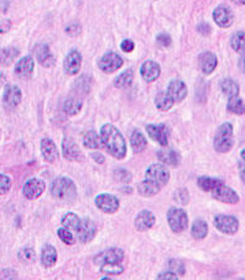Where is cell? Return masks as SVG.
<instances>
[{
  "instance_id": "obj_12",
  "label": "cell",
  "mask_w": 245,
  "mask_h": 280,
  "mask_svg": "<svg viewBox=\"0 0 245 280\" xmlns=\"http://www.w3.org/2000/svg\"><path fill=\"white\" fill-rule=\"evenodd\" d=\"M213 19L214 22L218 25L222 29H227V27L232 26L234 22V14L229 7L221 5L217 6L213 11Z\"/></svg>"
},
{
  "instance_id": "obj_34",
  "label": "cell",
  "mask_w": 245,
  "mask_h": 280,
  "mask_svg": "<svg viewBox=\"0 0 245 280\" xmlns=\"http://www.w3.org/2000/svg\"><path fill=\"white\" fill-rule=\"evenodd\" d=\"M79 224H81V219H79L76 214H73V212H69V214L64 215L63 219H62V225H63V227L71 232H76Z\"/></svg>"
},
{
  "instance_id": "obj_41",
  "label": "cell",
  "mask_w": 245,
  "mask_h": 280,
  "mask_svg": "<svg viewBox=\"0 0 245 280\" xmlns=\"http://www.w3.org/2000/svg\"><path fill=\"white\" fill-rule=\"evenodd\" d=\"M57 234H59V237L61 238V241L64 242L66 244H73L74 243V238H73V234H72V232L68 231V230H66L64 227H62V229H59V231H57Z\"/></svg>"
},
{
  "instance_id": "obj_5",
  "label": "cell",
  "mask_w": 245,
  "mask_h": 280,
  "mask_svg": "<svg viewBox=\"0 0 245 280\" xmlns=\"http://www.w3.org/2000/svg\"><path fill=\"white\" fill-rule=\"evenodd\" d=\"M147 181L154 182L155 184L160 187H164L169 183L170 181V172L164 164H152L149 168L146 169V173H145Z\"/></svg>"
},
{
  "instance_id": "obj_15",
  "label": "cell",
  "mask_w": 245,
  "mask_h": 280,
  "mask_svg": "<svg viewBox=\"0 0 245 280\" xmlns=\"http://www.w3.org/2000/svg\"><path fill=\"white\" fill-rule=\"evenodd\" d=\"M124 259V252L119 248H111L107 251L102 252L94 258L96 264H104V263H121Z\"/></svg>"
},
{
  "instance_id": "obj_32",
  "label": "cell",
  "mask_w": 245,
  "mask_h": 280,
  "mask_svg": "<svg viewBox=\"0 0 245 280\" xmlns=\"http://www.w3.org/2000/svg\"><path fill=\"white\" fill-rule=\"evenodd\" d=\"M132 79H134V72L131 69H126L121 76L117 77L116 81H114V86L119 89H125L131 86Z\"/></svg>"
},
{
  "instance_id": "obj_30",
  "label": "cell",
  "mask_w": 245,
  "mask_h": 280,
  "mask_svg": "<svg viewBox=\"0 0 245 280\" xmlns=\"http://www.w3.org/2000/svg\"><path fill=\"white\" fill-rule=\"evenodd\" d=\"M175 101L172 100V97L167 94V92H161V93L156 94L155 96V105L159 110L161 111H167V110L171 109L174 106Z\"/></svg>"
},
{
  "instance_id": "obj_52",
  "label": "cell",
  "mask_w": 245,
  "mask_h": 280,
  "mask_svg": "<svg viewBox=\"0 0 245 280\" xmlns=\"http://www.w3.org/2000/svg\"><path fill=\"white\" fill-rule=\"evenodd\" d=\"M241 280H243V279H241Z\"/></svg>"
},
{
  "instance_id": "obj_44",
  "label": "cell",
  "mask_w": 245,
  "mask_h": 280,
  "mask_svg": "<svg viewBox=\"0 0 245 280\" xmlns=\"http://www.w3.org/2000/svg\"><path fill=\"white\" fill-rule=\"evenodd\" d=\"M114 177L118 182H122V183H127V182L131 181V174L129 173L125 169H116L114 171Z\"/></svg>"
},
{
  "instance_id": "obj_35",
  "label": "cell",
  "mask_w": 245,
  "mask_h": 280,
  "mask_svg": "<svg viewBox=\"0 0 245 280\" xmlns=\"http://www.w3.org/2000/svg\"><path fill=\"white\" fill-rule=\"evenodd\" d=\"M221 88L222 92L229 97L239 95V86L233 79H224V81H222Z\"/></svg>"
},
{
  "instance_id": "obj_2",
  "label": "cell",
  "mask_w": 245,
  "mask_h": 280,
  "mask_svg": "<svg viewBox=\"0 0 245 280\" xmlns=\"http://www.w3.org/2000/svg\"><path fill=\"white\" fill-rule=\"evenodd\" d=\"M51 194L55 199L61 201H72L77 195V187L73 181L66 177L55 179L51 186Z\"/></svg>"
},
{
  "instance_id": "obj_46",
  "label": "cell",
  "mask_w": 245,
  "mask_h": 280,
  "mask_svg": "<svg viewBox=\"0 0 245 280\" xmlns=\"http://www.w3.org/2000/svg\"><path fill=\"white\" fill-rule=\"evenodd\" d=\"M122 49L124 52H126V53H129V52H132L135 48V44L131 41V40H124V41L122 42L121 45Z\"/></svg>"
},
{
  "instance_id": "obj_23",
  "label": "cell",
  "mask_w": 245,
  "mask_h": 280,
  "mask_svg": "<svg viewBox=\"0 0 245 280\" xmlns=\"http://www.w3.org/2000/svg\"><path fill=\"white\" fill-rule=\"evenodd\" d=\"M40 146H41V153L44 156L45 161L49 162V163H54V162H56L59 159L60 152L52 140L42 139Z\"/></svg>"
},
{
  "instance_id": "obj_4",
  "label": "cell",
  "mask_w": 245,
  "mask_h": 280,
  "mask_svg": "<svg viewBox=\"0 0 245 280\" xmlns=\"http://www.w3.org/2000/svg\"><path fill=\"white\" fill-rule=\"evenodd\" d=\"M169 226L175 233H181L188 227V216L186 212L179 207H172L167 212Z\"/></svg>"
},
{
  "instance_id": "obj_14",
  "label": "cell",
  "mask_w": 245,
  "mask_h": 280,
  "mask_svg": "<svg viewBox=\"0 0 245 280\" xmlns=\"http://www.w3.org/2000/svg\"><path fill=\"white\" fill-rule=\"evenodd\" d=\"M82 66V56L77 49L68 52L63 62V68L68 76H76Z\"/></svg>"
},
{
  "instance_id": "obj_42",
  "label": "cell",
  "mask_w": 245,
  "mask_h": 280,
  "mask_svg": "<svg viewBox=\"0 0 245 280\" xmlns=\"http://www.w3.org/2000/svg\"><path fill=\"white\" fill-rule=\"evenodd\" d=\"M169 268L170 272L175 274H184V266L182 262L176 261V259H171L169 262Z\"/></svg>"
},
{
  "instance_id": "obj_31",
  "label": "cell",
  "mask_w": 245,
  "mask_h": 280,
  "mask_svg": "<svg viewBox=\"0 0 245 280\" xmlns=\"http://www.w3.org/2000/svg\"><path fill=\"white\" fill-rule=\"evenodd\" d=\"M192 236L196 239H203L208 234V225L203 220H196L191 229Z\"/></svg>"
},
{
  "instance_id": "obj_33",
  "label": "cell",
  "mask_w": 245,
  "mask_h": 280,
  "mask_svg": "<svg viewBox=\"0 0 245 280\" xmlns=\"http://www.w3.org/2000/svg\"><path fill=\"white\" fill-rule=\"evenodd\" d=\"M221 184H223V182L219 181V179L211 178V177H201L198 179V187H201L203 191H213L216 187H218Z\"/></svg>"
},
{
  "instance_id": "obj_29",
  "label": "cell",
  "mask_w": 245,
  "mask_h": 280,
  "mask_svg": "<svg viewBox=\"0 0 245 280\" xmlns=\"http://www.w3.org/2000/svg\"><path fill=\"white\" fill-rule=\"evenodd\" d=\"M137 190H139L140 195H142V196L145 197H149V196H154V195H156L157 192H160L161 187L155 184L154 182H150L147 181V179H145L144 182H141V183L139 184Z\"/></svg>"
},
{
  "instance_id": "obj_19",
  "label": "cell",
  "mask_w": 245,
  "mask_h": 280,
  "mask_svg": "<svg viewBox=\"0 0 245 280\" xmlns=\"http://www.w3.org/2000/svg\"><path fill=\"white\" fill-rule=\"evenodd\" d=\"M155 221H156V219H155L154 214H152L151 211H149V210H142V211H140L139 214H137V216L135 217L134 224L137 231L144 232L152 229L155 225Z\"/></svg>"
},
{
  "instance_id": "obj_18",
  "label": "cell",
  "mask_w": 245,
  "mask_h": 280,
  "mask_svg": "<svg viewBox=\"0 0 245 280\" xmlns=\"http://www.w3.org/2000/svg\"><path fill=\"white\" fill-rule=\"evenodd\" d=\"M21 91L16 86H7L4 91L2 101L7 109H15L21 102Z\"/></svg>"
},
{
  "instance_id": "obj_36",
  "label": "cell",
  "mask_w": 245,
  "mask_h": 280,
  "mask_svg": "<svg viewBox=\"0 0 245 280\" xmlns=\"http://www.w3.org/2000/svg\"><path fill=\"white\" fill-rule=\"evenodd\" d=\"M82 109V101L79 99H76V97H71V99H67L66 102H64L63 110L67 115L69 116H73V115H77Z\"/></svg>"
},
{
  "instance_id": "obj_11",
  "label": "cell",
  "mask_w": 245,
  "mask_h": 280,
  "mask_svg": "<svg viewBox=\"0 0 245 280\" xmlns=\"http://www.w3.org/2000/svg\"><path fill=\"white\" fill-rule=\"evenodd\" d=\"M146 132L154 141L161 144L162 147H166L169 144L170 131L166 125H147Z\"/></svg>"
},
{
  "instance_id": "obj_53",
  "label": "cell",
  "mask_w": 245,
  "mask_h": 280,
  "mask_svg": "<svg viewBox=\"0 0 245 280\" xmlns=\"http://www.w3.org/2000/svg\"><path fill=\"white\" fill-rule=\"evenodd\" d=\"M0 63H1V62H0Z\"/></svg>"
},
{
  "instance_id": "obj_27",
  "label": "cell",
  "mask_w": 245,
  "mask_h": 280,
  "mask_svg": "<svg viewBox=\"0 0 245 280\" xmlns=\"http://www.w3.org/2000/svg\"><path fill=\"white\" fill-rule=\"evenodd\" d=\"M130 143H131V148L135 153H141L147 146V141L146 139H145V136L141 134V132L137 131V130H135V131L131 134Z\"/></svg>"
},
{
  "instance_id": "obj_22",
  "label": "cell",
  "mask_w": 245,
  "mask_h": 280,
  "mask_svg": "<svg viewBox=\"0 0 245 280\" xmlns=\"http://www.w3.org/2000/svg\"><path fill=\"white\" fill-rule=\"evenodd\" d=\"M35 62L31 56H25L15 66V74L20 78H30L34 72Z\"/></svg>"
},
{
  "instance_id": "obj_51",
  "label": "cell",
  "mask_w": 245,
  "mask_h": 280,
  "mask_svg": "<svg viewBox=\"0 0 245 280\" xmlns=\"http://www.w3.org/2000/svg\"><path fill=\"white\" fill-rule=\"evenodd\" d=\"M102 280H112V279L111 278H103Z\"/></svg>"
},
{
  "instance_id": "obj_1",
  "label": "cell",
  "mask_w": 245,
  "mask_h": 280,
  "mask_svg": "<svg viewBox=\"0 0 245 280\" xmlns=\"http://www.w3.org/2000/svg\"><path fill=\"white\" fill-rule=\"evenodd\" d=\"M102 144L107 148V151L117 159H122L126 156V143L116 126L111 124H106L101 129Z\"/></svg>"
},
{
  "instance_id": "obj_21",
  "label": "cell",
  "mask_w": 245,
  "mask_h": 280,
  "mask_svg": "<svg viewBox=\"0 0 245 280\" xmlns=\"http://www.w3.org/2000/svg\"><path fill=\"white\" fill-rule=\"evenodd\" d=\"M140 73H141V77L144 78L145 82L151 83V82H155L159 78L160 73H161V68H160V66L156 62L146 61L142 63L141 68H140Z\"/></svg>"
},
{
  "instance_id": "obj_47",
  "label": "cell",
  "mask_w": 245,
  "mask_h": 280,
  "mask_svg": "<svg viewBox=\"0 0 245 280\" xmlns=\"http://www.w3.org/2000/svg\"><path fill=\"white\" fill-rule=\"evenodd\" d=\"M156 280H179V277L172 272H164V273L159 274Z\"/></svg>"
},
{
  "instance_id": "obj_28",
  "label": "cell",
  "mask_w": 245,
  "mask_h": 280,
  "mask_svg": "<svg viewBox=\"0 0 245 280\" xmlns=\"http://www.w3.org/2000/svg\"><path fill=\"white\" fill-rule=\"evenodd\" d=\"M83 144L88 149H98L101 148L102 144L101 136L96 131H87L83 136Z\"/></svg>"
},
{
  "instance_id": "obj_16",
  "label": "cell",
  "mask_w": 245,
  "mask_h": 280,
  "mask_svg": "<svg viewBox=\"0 0 245 280\" xmlns=\"http://www.w3.org/2000/svg\"><path fill=\"white\" fill-rule=\"evenodd\" d=\"M35 57L40 62V64L44 66L45 68H51L56 63V59H55L54 54L51 53L50 47L47 45H37L35 47Z\"/></svg>"
},
{
  "instance_id": "obj_6",
  "label": "cell",
  "mask_w": 245,
  "mask_h": 280,
  "mask_svg": "<svg viewBox=\"0 0 245 280\" xmlns=\"http://www.w3.org/2000/svg\"><path fill=\"white\" fill-rule=\"evenodd\" d=\"M214 226L226 234H236L239 230V220L231 215H217L214 217Z\"/></svg>"
},
{
  "instance_id": "obj_45",
  "label": "cell",
  "mask_w": 245,
  "mask_h": 280,
  "mask_svg": "<svg viewBox=\"0 0 245 280\" xmlns=\"http://www.w3.org/2000/svg\"><path fill=\"white\" fill-rule=\"evenodd\" d=\"M157 42H159L161 46L169 47L170 45H171V37L167 34H160L159 36H157Z\"/></svg>"
},
{
  "instance_id": "obj_13",
  "label": "cell",
  "mask_w": 245,
  "mask_h": 280,
  "mask_svg": "<svg viewBox=\"0 0 245 280\" xmlns=\"http://www.w3.org/2000/svg\"><path fill=\"white\" fill-rule=\"evenodd\" d=\"M45 189H46V186H45V183L41 179L32 178L25 183L24 187H22V192H24V196L26 199L35 200L41 196Z\"/></svg>"
},
{
  "instance_id": "obj_7",
  "label": "cell",
  "mask_w": 245,
  "mask_h": 280,
  "mask_svg": "<svg viewBox=\"0 0 245 280\" xmlns=\"http://www.w3.org/2000/svg\"><path fill=\"white\" fill-rule=\"evenodd\" d=\"M122 63H124V61L119 54H117L116 52H108V53L103 54V57L99 61V68L104 73L111 74L118 71L122 66Z\"/></svg>"
},
{
  "instance_id": "obj_43",
  "label": "cell",
  "mask_w": 245,
  "mask_h": 280,
  "mask_svg": "<svg viewBox=\"0 0 245 280\" xmlns=\"http://www.w3.org/2000/svg\"><path fill=\"white\" fill-rule=\"evenodd\" d=\"M11 187V179L5 174H0V195L6 194Z\"/></svg>"
},
{
  "instance_id": "obj_24",
  "label": "cell",
  "mask_w": 245,
  "mask_h": 280,
  "mask_svg": "<svg viewBox=\"0 0 245 280\" xmlns=\"http://www.w3.org/2000/svg\"><path fill=\"white\" fill-rule=\"evenodd\" d=\"M198 63L201 71L208 76V74L213 73L214 69L217 68L218 59H217L216 54L212 53V52H203V53L198 57Z\"/></svg>"
},
{
  "instance_id": "obj_10",
  "label": "cell",
  "mask_w": 245,
  "mask_h": 280,
  "mask_svg": "<svg viewBox=\"0 0 245 280\" xmlns=\"http://www.w3.org/2000/svg\"><path fill=\"white\" fill-rule=\"evenodd\" d=\"M213 194V197L218 201L224 202V204H238L241 197L239 195L237 194L236 190H233L232 187H227L226 184H221L218 187L212 191Z\"/></svg>"
},
{
  "instance_id": "obj_20",
  "label": "cell",
  "mask_w": 245,
  "mask_h": 280,
  "mask_svg": "<svg viewBox=\"0 0 245 280\" xmlns=\"http://www.w3.org/2000/svg\"><path fill=\"white\" fill-rule=\"evenodd\" d=\"M167 94L172 97L175 102H181L187 96V87L180 79H174L170 82L169 88H167Z\"/></svg>"
},
{
  "instance_id": "obj_37",
  "label": "cell",
  "mask_w": 245,
  "mask_h": 280,
  "mask_svg": "<svg viewBox=\"0 0 245 280\" xmlns=\"http://www.w3.org/2000/svg\"><path fill=\"white\" fill-rule=\"evenodd\" d=\"M228 110L236 115H243L244 114V101L239 95L237 96L229 97L228 101Z\"/></svg>"
},
{
  "instance_id": "obj_26",
  "label": "cell",
  "mask_w": 245,
  "mask_h": 280,
  "mask_svg": "<svg viewBox=\"0 0 245 280\" xmlns=\"http://www.w3.org/2000/svg\"><path fill=\"white\" fill-rule=\"evenodd\" d=\"M57 262V251L51 244H46L41 252V263L46 268H51Z\"/></svg>"
},
{
  "instance_id": "obj_39",
  "label": "cell",
  "mask_w": 245,
  "mask_h": 280,
  "mask_svg": "<svg viewBox=\"0 0 245 280\" xmlns=\"http://www.w3.org/2000/svg\"><path fill=\"white\" fill-rule=\"evenodd\" d=\"M232 48L237 52H243L244 51V31L236 32L232 36L231 40Z\"/></svg>"
},
{
  "instance_id": "obj_17",
  "label": "cell",
  "mask_w": 245,
  "mask_h": 280,
  "mask_svg": "<svg viewBox=\"0 0 245 280\" xmlns=\"http://www.w3.org/2000/svg\"><path fill=\"white\" fill-rule=\"evenodd\" d=\"M62 153L63 157L68 161H81L83 154H82L81 148L78 147V144L71 139H63L62 142Z\"/></svg>"
},
{
  "instance_id": "obj_9",
  "label": "cell",
  "mask_w": 245,
  "mask_h": 280,
  "mask_svg": "<svg viewBox=\"0 0 245 280\" xmlns=\"http://www.w3.org/2000/svg\"><path fill=\"white\" fill-rule=\"evenodd\" d=\"M97 232V227L94 225L93 221H91L89 219L81 220V224H79L78 229L76 230L77 239H78L81 243H88L92 239L94 238Z\"/></svg>"
},
{
  "instance_id": "obj_40",
  "label": "cell",
  "mask_w": 245,
  "mask_h": 280,
  "mask_svg": "<svg viewBox=\"0 0 245 280\" xmlns=\"http://www.w3.org/2000/svg\"><path fill=\"white\" fill-rule=\"evenodd\" d=\"M19 258L21 259L25 263H31L36 259V253H35L34 249L31 248H24L22 251H20Z\"/></svg>"
},
{
  "instance_id": "obj_48",
  "label": "cell",
  "mask_w": 245,
  "mask_h": 280,
  "mask_svg": "<svg viewBox=\"0 0 245 280\" xmlns=\"http://www.w3.org/2000/svg\"><path fill=\"white\" fill-rule=\"evenodd\" d=\"M198 31L203 35H208L211 34V26L207 24H202L198 26Z\"/></svg>"
},
{
  "instance_id": "obj_49",
  "label": "cell",
  "mask_w": 245,
  "mask_h": 280,
  "mask_svg": "<svg viewBox=\"0 0 245 280\" xmlns=\"http://www.w3.org/2000/svg\"><path fill=\"white\" fill-rule=\"evenodd\" d=\"M92 157H93L94 159H96L98 163H103L104 162V157L102 156V154H98V153H94V154H92Z\"/></svg>"
},
{
  "instance_id": "obj_50",
  "label": "cell",
  "mask_w": 245,
  "mask_h": 280,
  "mask_svg": "<svg viewBox=\"0 0 245 280\" xmlns=\"http://www.w3.org/2000/svg\"><path fill=\"white\" fill-rule=\"evenodd\" d=\"M234 2H237V4L243 5L244 4V0H234Z\"/></svg>"
},
{
  "instance_id": "obj_3",
  "label": "cell",
  "mask_w": 245,
  "mask_h": 280,
  "mask_svg": "<svg viewBox=\"0 0 245 280\" xmlns=\"http://www.w3.org/2000/svg\"><path fill=\"white\" fill-rule=\"evenodd\" d=\"M234 143L233 126L228 122L221 125L214 136V149L219 153H227L232 149Z\"/></svg>"
},
{
  "instance_id": "obj_25",
  "label": "cell",
  "mask_w": 245,
  "mask_h": 280,
  "mask_svg": "<svg viewBox=\"0 0 245 280\" xmlns=\"http://www.w3.org/2000/svg\"><path fill=\"white\" fill-rule=\"evenodd\" d=\"M157 157H159L160 161L164 164H166V166L177 167L180 164V162H181V156H180V153H177L175 149H161V151L157 152Z\"/></svg>"
},
{
  "instance_id": "obj_8",
  "label": "cell",
  "mask_w": 245,
  "mask_h": 280,
  "mask_svg": "<svg viewBox=\"0 0 245 280\" xmlns=\"http://www.w3.org/2000/svg\"><path fill=\"white\" fill-rule=\"evenodd\" d=\"M96 206L106 214H114L119 210L121 202L118 197L112 194H101L96 197Z\"/></svg>"
},
{
  "instance_id": "obj_38",
  "label": "cell",
  "mask_w": 245,
  "mask_h": 280,
  "mask_svg": "<svg viewBox=\"0 0 245 280\" xmlns=\"http://www.w3.org/2000/svg\"><path fill=\"white\" fill-rule=\"evenodd\" d=\"M101 272L111 276H119L124 272V267L121 263H104L101 266Z\"/></svg>"
}]
</instances>
